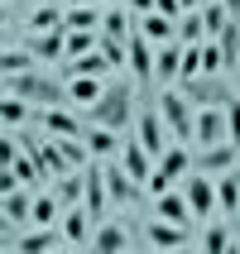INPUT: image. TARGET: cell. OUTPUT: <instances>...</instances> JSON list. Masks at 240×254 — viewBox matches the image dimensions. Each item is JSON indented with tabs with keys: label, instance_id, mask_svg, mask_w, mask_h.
I'll list each match as a JSON object with an SVG mask.
<instances>
[{
	"label": "cell",
	"instance_id": "39",
	"mask_svg": "<svg viewBox=\"0 0 240 254\" xmlns=\"http://www.w3.org/2000/svg\"><path fill=\"white\" fill-rule=\"evenodd\" d=\"M226 10H231V14H236V19H240V0H226Z\"/></svg>",
	"mask_w": 240,
	"mask_h": 254
},
{
	"label": "cell",
	"instance_id": "23",
	"mask_svg": "<svg viewBox=\"0 0 240 254\" xmlns=\"http://www.w3.org/2000/svg\"><path fill=\"white\" fill-rule=\"evenodd\" d=\"M216 201H221V211H226V216H240V163L221 173V183H216Z\"/></svg>",
	"mask_w": 240,
	"mask_h": 254
},
{
	"label": "cell",
	"instance_id": "36",
	"mask_svg": "<svg viewBox=\"0 0 240 254\" xmlns=\"http://www.w3.org/2000/svg\"><path fill=\"white\" fill-rule=\"evenodd\" d=\"M202 250H207V254L231 250V230H226V226H207V235H202Z\"/></svg>",
	"mask_w": 240,
	"mask_h": 254
},
{
	"label": "cell",
	"instance_id": "37",
	"mask_svg": "<svg viewBox=\"0 0 240 254\" xmlns=\"http://www.w3.org/2000/svg\"><path fill=\"white\" fill-rule=\"evenodd\" d=\"M226 125H231V144H240V101H226Z\"/></svg>",
	"mask_w": 240,
	"mask_h": 254
},
{
	"label": "cell",
	"instance_id": "32",
	"mask_svg": "<svg viewBox=\"0 0 240 254\" xmlns=\"http://www.w3.org/2000/svg\"><path fill=\"white\" fill-rule=\"evenodd\" d=\"M101 39V29H68V53L63 58H77V53H91Z\"/></svg>",
	"mask_w": 240,
	"mask_h": 254
},
{
	"label": "cell",
	"instance_id": "18",
	"mask_svg": "<svg viewBox=\"0 0 240 254\" xmlns=\"http://www.w3.org/2000/svg\"><path fill=\"white\" fill-rule=\"evenodd\" d=\"M63 235H68V245H91V235H96V216L86 211V206H68V216H63Z\"/></svg>",
	"mask_w": 240,
	"mask_h": 254
},
{
	"label": "cell",
	"instance_id": "19",
	"mask_svg": "<svg viewBox=\"0 0 240 254\" xmlns=\"http://www.w3.org/2000/svg\"><path fill=\"white\" fill-rule=\"evenodd\" d=\"M144 245H154V250H178V245H187V226H173V221L154 216L149 230H144Z\"/></svg>",
	"mask_w": 240,
	"mask_h": 254
},
{
	"label": "cell",
	"instance_id": "26",
	"mask_svg": "<svg viewBox=\"0 0 240 254\" xmlns=\"http://www.w3.org/2000/svg\"><path fill=\"white\" fill-rule=\"evenodd\" d=\"M231 19H236V14L226 10V0H207V5H202V24H207V39H221V29H226Z\"/></svg>",
	"mask_w": 240,
	"mask_h": 254
},
{
	"label": "cell",
	"instance_id": "5",
	"mask_svg": "<svg viewBox=\"0 0 240 254\" xmlns=\"http://www.w3.org/2000/svg\"><path fill=\"white\" fill-rule=\"evenodd\" d=\"M178 91H183V96L192 101V106H226V101H231L226 82H221V77H212V72L183 77V82H178Z\"/></svg>",
	"mask_w": 240,
	"mask_h": 254
},
{
	"label": "cell",
	"instance_id": "16",
	"mask_svg": "<svg viewBox=\"0 0 240 254\" xmlns=\"http://www.w3.org/2000/svg\"><path fill=\"white\" fill-rule=\"evenodd\" d=\"M39 125H43V134H53V139H63V134H86L82 120H77L68 106H43V111H39Z\"/></svg>",
	"mask_w": 240,
	"mask_h": 254
},
{
	"label": "cell",
	"instance_id": "25",
	"mask_svg": "<svg viewBox=\"0 0 240 254\" xmlns=\"http://www.w3.org/2000/svg\"><path fill=\"white\" fill-rule=\"evenodd\" d=\"M63 10H68V29H101V19H106L96 0L91 5H63Z\"/></svg>",
	"mask_w": 240,
	"mask_h": 254
},
{
	"label": "cell",
	"instance_id": "14",
	"mask_svg": "<svg viewBox=\"0 0 240 254\" xmlns=\"http://www.w3.org/2000/svg\"><path fill=\"white\" fill-rule=\"evenodd\" d=\"M120 163H125V173L135 178V183H149V178H154V163H159V158L149 154L140 139H125V144H120Z\"/></svg>",
	"mask_w": 240,
	"mask_h": 254
},
{
	"label": "cell",
	"instance_id": "13",
	"mask_svg": "<svg viewBox=\"0 0 240 254\" xmlns=\"http://www.w3.org/2000/svg\"><path fill=\"white\" fill-rule=\"evenodd\" d=\"M183 77V39H173V43H159V53H154V82L173 86Z\"/></svg>",
	"mask_w": 240,
	"mask_h": 254
},
{
	"label": "cell",
	"instance_id": "24",
	"mask_svg": "<svg viewBox=\"0 0 240 254\" xmlns=\"http://www.w3.org/2000/svg\"><path fill=\"white\" fill-rule=\"evenodd\" d=\"M101 77H68V101L72 106H96L101 101Z\"/></svg>",
	"mask_w": 240,
	"mask_h": 254
},
{
	"label": "cell",
	"instance_id": "17",
	"mask_svg": "<svg viewBox=\"0 0 240 254\" xmlns=\"http://www.w3.org/2000/svg\"><path fill=\"white\" fill-rule=\"evenodd\" d=\"M154 53H159V43H149L135 29L130 34V67H135V82H154Z\"/></svg>",
	"mask_w": 240,
	"mask_h": 254
},
{
	"label": "cell",
	"instance_id": "6",
	"mask_svg": "<svg viewBox=\"0 0 240 254\" xmlns=\"http://www.w3.org/2000/svg\"><path fill=\"white\" fill-rule=\"evenodd\" d=\"M135 139L159 158V154L173 144V129H168V120H163L159 111H140V115H135Z\"/></svg>",
	"mask_w": 240,
	"mask_h": 254
},
{
	"label": "cell",
	"instance_id": "27",
	"mask_svg": "<svg viewBox=\"0 0 240 254\" xmlns=\"http://www.w3.org/2000/svg\"><path fill=\"white\" fill-rule=\"evenodd\" d=\"M29 106H34V101H24V96H10V91H5V101H0V120H5V129H24V120H29Z\"/></svg>",
	"mask_w": 240,
	"mask_h": 254
},
{
	"label": "cell",
	"instance_id": "10",
	"mask_svg": "<svg viewBox=\"0 0 240 254\" xmlns=\"http://www.w3.org/2000/svg\"><path fill=\"white\" fill-rule=\"evenodd\" d=\"M130 245H135V230H130L125 221H111V216H106L96 226V235H91V250L96 254H120V250H130Z\"/></svg>",
	"mask_w": 240,
	"mask_h": 254
},
{
	"label": "cell",
	"instance_id": "33",
	"mask_svg": "<svg viewBox=\"0 0 240 254\" xmlns=\"http://www.w3.org/2000/svg\"><path fill=\"white\" fill-rule=\"evenodd\" d=\"M5 216L24 226L29 216H34V201H29V192H19V187H14V192H5Z\"/></svg>",
	"mask_w": 240,
	"mask_h": 254
},
{
	"label": "cell",
	"instance_id": "34",
	"mask_svg": "<svg viewBox=\"0 0 240 254\" xmlns=\"http://www.w3.org/2000/svg\"><path fill=\"white\" fill-rule=\"evenodd\" d=\"M58 206H63V201H58V192L34 197V216H29V221H34V226H58Z\"/></svg>",
	"mask_w": 240,
	"mask_h": 254
},
{
	"label": "cell",
	"instance_id": "35",
	"mask_svg": "<svg viewBox=\"0 0 240 254\" xmlns=\"http://www.w3.org/2000/svg\"><path fill=\"white\" fill-rule=\"evenodd\" d=\"M34 67V53H29V48H5V58H0V72H5V77H14V72H29Z\"/></svg>",
	"mask_w": 240,
	"mask_h": 254
},
{
	"label": "cell",
	"instance_id": "9",
	"mask_svg": "<svg viewBox=\"0 0 240 254\" xmlns=\"http://www.w3.org/2000/svg\"><path fill=\"white\" fill-rule=\"evenodd\" d=\"M24 48L34 58H43V63H63V53H68V29H29Z\"/></svg>",
	"mask_w": 240,
	"mask_h": 254
},
{
	"label": "cell",
	"instance_id": "30",
	"mask_svg": "<svg viewBox=\"0 0 240 254\" xmlns=\"http://www.w3.org/2000/svg\"><path fill=\"white\" fill-rule=\"evenodd\" d=\"M221 53H226V72H236L240 67V19H231L221 29Z\"/></svg>",
	"mask_w": 240,
	"mask_h": 254
},
{
	"label": "cell",
	"instance_id": "21",
	"mask_svg": "<svg viewBox=\"0 0 240 254\" xmlns=\"http://www.w3.org/2000/svg\"><path fill=\"white\" fill-rule=\"evenodd\" d=\"M140 34H144L149 43H173V39H178V19L149 10V14H140Z\"/></svg>",
	"mask_w": 240,
	"mask_h": 254
},
{
	"label": "cell",
	"instance_id": "38",
	"mask_svg": "<svg viewBox=\"0 0 240 254\" xmlns=\"http://www.w3.org/2000/svg\"><path fill=\"white\" fill-rule=\"evenodd\" d=\"M125 5H130L135 14H149V10H154V0H125Z\"/></svg>",
	"mask_w": 240,
	"mask_h": 254
},
{
	"label": "cell",
	"instance_id": "31",
	"mask_svg": "<svg viewBox=\"0 0 240 254\" xmlns=\"http://www.w3.org/2000/svg\"><path fill=\"white\" fill-rule=\"evenodd\" d=\"M178 39L183 43H207V24H202V10H187L178 19Z\"/></svg>",
	"mask_w": 240,
	"mask_h": 254
},
{
	"label": "cell",
	"instance_id": "40",
	"mask_svg": "<svg viewBox=\"0 0 240 254\" xmlns=\"http://www.w3.org/2000/svg\"><path fill=\"white\" fill-rule=\"evenodd\" d=\"M63 5H91V0H63Z\"/></svg>",
	"mask_w": 240,
	"mask_h": 254
},
{
	"label": "cell",
	"instance_id": "15",
	"mask_svg": "<svg viewBox=\"0 0 240 254\" xmlns=\"http://www.w3.org/2000/svg\"><path fill=\"white\" fill-rule=\"evenodd\" d=\"M154 216H163V221H173V226H187L192 230V221H197V211H192V201H187V192H159V206Z\"/></svg>",
	"mask_w": 240,
	"mask_h": 254
},
{
	"label": "cell",
	"instance_id": "12",
	"mask_svg": "<svg viewBox=\"0 0 240 254\" xmlns=\"http://www.w3.org/2000/svg\"><path fill=\"white\" fill-rule=\"evenodd\" d=\"M187 201H192V211L197 216H212L221 211V201H216V187H212V173H187Z\"/></svg>",
	"mask_w": 240,
	"mask_h": 254
},
{
	"label": "cell",
	"instance_id": "29",
	"mask_svg": "<svg viewBox=\"0 0 240 254\" xmlns=\"http://www.w3.org/2000/svg\"><path fill=\"white\" fill-rule=\"evenodd\" d=\"M24 29H68V10H58V5H39V10H29V24Z\"/></svg>",
	"mask_w": 240,
	"mask_h": 254
},
{
	"label": "cell",
	"instance_id": "22",
	"mask_svg": "<svg viewBox=\"0 0 240 254\" xmlns=\"http://www.w3.org/2000/svg\"><path fill=\"white\" fill-rule=\"evenodd\" d=\"M68 245V235L58 226H39V230H29V235H19V254H39V250H63Z\"/></svg>",
	"mask_w": 240,
	"mask_h": 254
},
{
	"label": "cell",
	"instance_id": "4",
	"mask_svg": "<svg viewBox=\"0 0 240 254\" xmlns=\"http://www.w3.org/2000/svg\"><path fill=\"white\" fill-rule=\"evenodd\" d=\"M187 173H192V154H187V149H183V139H178V144H168V149L159 154L154 178H149L144 187H149V192L159 197V192H168V187H173V178H187Z\"/></svg>",
	"mask_w": 240,
	"mask_h": 254
},
{
	"label": "cell",
	"instance_id": "2",
	"mask_svg": "<svg viewBox=\"0 0 240 254\" xmlns=\"http://www.w3.org/2000/svg\"><path fill=\"white\" fill-rule=\"evenodd\" d=\"M86 120H96V125H111V129H125L135 120V106H130V82H111L101 91L96 106H86Z\"/></svg>",
	"mask_w": 240,
	"mask_h": 254
},
{
	"label": "cell",
	"instance_id": "7",
	"mask_svg": "<svg viewBox=\"0 0 240 254\" xmlns=\"http://www.w3.org/2000/svg\"><path fill=\"white\" fill-rule=\"evenodd\" d=\"M240 163V144H207V149H197V158H192V168L197 173H212V178H221L226 168H236Z\"/></svg>",
	"mask_w": 240,
	"mask_h": 254
},
{
	"label": "cell",
	"instance_id": "11",
	"mask_svg": "<svg viewBox=\"0 0 240 254\" xmlns=\"http://www.w3.org/2000/svg\"><path fill=\"white\" fill-rule=\"evenodd\" d=\"M111 67H115L111 58L101 53V48H91V53H77V58H68V63L58 67V77H63V82H68V77H106Z\"/></svg>",
	"mask_w": 240,
	"mask_h": 254
},
{
	"label": "cell",
	"instance_id": "20",
	"mask_svg": "<svg viewBox=\"0 0 240 254\" xmlns=\"http://www.w3.org/2000/svg\"><path fill=\"white\" fill-rule=\"evenodd\" d=\"M106 187H111V201H115V206H135L144 183H135V178L125 173V163H120V168H106Z\"/></svg>",
	"mask_w": 240,
	"mask_h": 254
},
{
	"label": "cell",
	"instance_id": "41",
	"mask_svg": "<svg viewBox=\"0 0 240 254\" xmlns=\"http://www.w3.org/2000/svg\"><path fill=\"white\" fill-rule=\"evenodd\" d=\"M96 5H120V0H96Z\"/></svg>",
	"mask_w": 240,
	"mask_h": 254
},
{
	"label": "cell",
	"instance_id": "3",
	"mask_svg": "<svg viewBox=\"0 0 240 254\" xmlns=\"http://www.w3.org/2000/svg\"><path fill=\"white\" fill-rule=\"evenodd\" d=\"M159 115L168 120V129H173V139H183V144H192L197 139V111H192V101L183 96V91H163L159 96Z\"/></svg>",
	"mask_w": 240,
	"mask_h": 254
},
{
	"label": "cell",
	"instance_id": "8",
	"mask_svg": "<svg viewBox=\"0 0 240 254\" xmlns=\"http://www.w3.org/2000/svg\"><path fill=\"white\" fill-rule=\"evenodd\" d=\"M231 139V125H226V106H202L197 111V149H207V144H226Z\"/></svg>",
	"mask_w": 240,
	"mask_h": 254
},
{
	"label": "cell",
	"instance_id": "1",
	"mask_svg": "<svg viewBox=\"0 0 240 254\" xmlns=\"http://www.w3.org/2000/svg\"><path fill=\"white\" fill-rule=\"evenodd\" d=\"M5 91L34 101V106H68V82L58 86L53 77H43V72H14V77H5Z\"/></svg>",
	"mask_w": 240,
	"mask_h": 254
},
{
	"label": "cell",
	"instance_id": "28",
	"mask_svg": "<svg viewBox=\"0 0 240 254\" xmlns=\"http://www.w3.org/2000/svg\"><path fill=\"white\" fill-rule=\"evenodd\" d=\"M86 144H91V154H96V158H106V154L120 149L115 129H111V125H96V120H91V129H86Z\"/></svg>",
	"mask_w": 240,
	"mask_h": 254
},
{
	"label": "cell",
	"instance_id": "42",
	"mask_svg": "<svg viewBox=\"0 0 240 254\" xmlns=\"http://www.w3.org/2000/svg\"><path fill=\"white\" fill-rule=\"evenodd\" d=\"M14 5H29V0H14Z\"/></svg>",
	"mask_w": 240,
	"mask_h": 254
}]
</instances>
